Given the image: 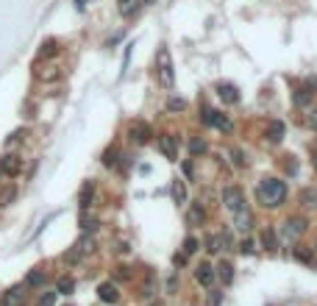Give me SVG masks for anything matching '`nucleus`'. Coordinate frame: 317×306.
Masks as SVG:
<instances>
[{
  "label": "nucleus",
  "instance_id": "9b49d317",
  "mask_svg": "<svg viewBox=\"0 0 317 306\" xmlns=\"http://www.w3.org/2000/svg\"><path fill=\"white\" fill-rule=\"evenodd\" d=\"M98 298H100L103 304H117V301H120L117 287H114L112 281H106V284H100V287H98Z\"/></svg>",
  "mask_w": 317,
  "mask_h": 306
},
{
  "label": "nucleus",
  "instance_id": "4c0bfd02",
  "mask_svg": "<svg viewBox=\"0 0 317 306\" xmlns=\"http://www.w3.org/2000/svg\"><path fill=\"white\" fill-rule=\"evenodd\" d=\"M114 156H117L114 151H106V156H103V164H106V167H112V164H114Z\"/></svg>",
  "mask_w": 317,
  "mask_h": 306
},
{
  "label": "nucleus",
  "instance_id": "37998d69",
  "mask_svg": "<svg viewBox=\"0 0 317 306\" xmlns=\"http://www.w3.org/2000/svg\"><path fill=\"white\" fill-rule=\"evenodd\" d=\"M315 164H317V159H315Z\"/></svg>",
  "mask_w": 317,
  "mask_h": 306
},
{
  "label": "nucleus",
  "instance_id": "c9c22d12",
  "mask_svg": "<svg viewBox=\"0 0 317 306\" xmlns=\"http://www.w3.org/2000/svg\"><path fill=\"white\" fill-rule=\"evenodd\" d=\"M153 289H156V281L150 279L147 281V287H142V298H153Z\"/></svg>",
  "mask_w": 317,
  "mask_h": 306
},
{
  "label": "nucleus",
  "instance_id": "7ed1b4c3",
  "mask_svg": "<svg viewBox=\"0 0 317 306\" xmlns=\"http://www.w3.org/2000/svg\"><path fill=\"white\" fill-rule=\"evenodd\" d=\"M200 114H203V123L209 128H217V131H231V120L225 117L223 111H217V109H203L200 111Z\"/></svg>",
  "mask_w": 317,
  "mask_h": 306
},
{
  "label": "nucleus",
  "instance_id": "aec40b11",
  "mask_svg": "<svg viewBox=\"0 0 317 306\" xmlns=\"http://www.w3.org/2000/svg\"><path fill=\"white\" fill-rule=\"evenodd\" d=\"M92 251H95V237H92V234H86V237L75 245V254L78 256H86V254H92Z\"/></svg>",
  "mask_w": 317,
  "mask_h": 306
},
{
  "label": "nucleus",
  "instance_id": "e433bc0d",
  "mask_svg": "<svg viewBox=\"0 0 317 306\" xmlns=\"http://www.w3.org/2000/svg\"><path fill=\"white\" fill-rule=\"evenodd\" d=\"M253 251H256L253 239H245V242H242V254H253Z\"/></svg>",
  "mask_w": 317,
  "mask_h": 306
},
{
  "label": "nucleus",
  "instance_id": "ea45409f",
  "mask_svg": "<svg viewBox=\"0 0 317 306\" xmlns=\"http://www.w3.org/2000/svg\"><path fill=\"white\" fill-rule=\"evenodd\" d=\"M309 126H312V128H315V131H317V111H315V114H312V117H309Z\"/></svg>",
  "mask_w": 317,
  "mask_h": 306
},
{
  "label": "nucleus",
  "instance_id": "f257e3e1",
  "mask_svg": "<svg viewBox=\"0 0 317 306\" xmlns=\"http://www.w3.org/2000/svg\"><path fill=\"white\" fill-rule=\"evenodd\" d=\"M256 195L265 206H281L284 198H287V184H284L281 178H265L259 184Z\"/></svg>",
  "mask_w": 317,
  "mask_h": 306
},
{
  "label": "nucleus",
  "instance_id": "6e6552de",
  "mask_svg": "<svg viewBox=\"0 0 317 306\" xmlns=\"http://www.w3.org/2000/svg\"><path fill=\"white\" fill-rule=\"evenodd\" d=\"M23 170V159L20 156H3L0 159V176H17V173Z\"/></svg>",
  "mask_w": 317,
  "mask_h": 306
},
{
  "label": "nucleus",
  "instance_id": "c756f323",
  "mask_svg": "<svg viewBox=\"0 0 317 306\" xmlns=\"http://www.w3.org/2000/svg\"><path fill=\"white\" fill-rule=\"evenodd\" d=\"M98 226H100V223H98V217H86V214L81 217V229H84L86 234H92V231L98 229Z\"/></svg>",
  "mask_w": 317,
  "mask_h": 306
},
{
  "label": "nucleus",
  "instance_id": "bb28decb",
  "mask_svg": "<svg viewBox=\"0 0 317 306\" xmlns=\"http://www.w3.org/2000/svg\"><path fill=\"white\" fill-rule=\"evenodd\" d=\"M228 156H231L234 167H245V153H242L240 148H231V151H228Z\"/></svg>",
  "mask_w": 317,
  "mask_h": 306
},
{
  "label": "nucleus",
  "instance_id": "a878e982",
  "mask_svg": "<svg viewBox=\"0 0 317 306\" xmlns=\"http://www.w3.org/2000/svg\"><path fill=\"white\" fill-rule=\"evenodd\" d=\"M73 289H75V281L73 279H59V284H56L59 295H73Z\"/></svg>",
  "mask_w": 317,
  "mask_h": 306
},
{
  "label": "nucleus",
  "instance_id": "f8f14e48",
  "mask_svg": "<svg viewBox=\"0 0 317 306\" xmlns=\"http://www.w3.org/2000/svg\"><path fill=\"white\" fill-rule=\"evenodd\" d=\"M187 223H189V226H203V223H206V209H203V204H189Z\"/></svg>",
  "mask_w": 317,
  "mask_h": 306
},
{
  "label": "nucleus",
  "instance_id": "9d476101",
  "mask_svg": "<svg viewBox=\"0 0 317 306\" xmlns=\"http://www.w3.org/2000/svg\"><path fill=\"white\" fill-rule=\"evenodd\" d=\"M23 304H25V289L23 287L9 289V292L3 295V301H0V306H23Z\"/></svg>",
  "mask_w": 317,
  "mask_h": 306
},
{
  "label": "nucleus",
  "instance_id": "412c9836",
  "mask_svg": "<svg viewBox=\"0 0 317 306\" xmlns=\"http://www.w3.org/2000/svg\"><path fill=\"white\" fill-rule=\"evenodd\" d=\"M262 245H265L267 251H275V231H273V226H265V229H262Z\"/></svg>",
  "mask_w": 317,
  "mask_h": 306
},
{
  "label": "nucleus",
  "instance_id": "ddd939ff",
  "mask_svg": "<svg viewBox=\"0 0 317 306\" xmlns=\"http://www.w3.org/2000/svg\"><path fill=\"white\" fill-rule=\"evenodd\" d=\"M217 95H220V101L223 103H237L240 101V89L234 84H217Z\"/></svg>",
  "mask_w": 317,
  "mask_h": 306
},
{
  "label": "nucleus",
  "instance_id": "58836bf2",
  "mask_svg": "<svg viewBox=\"0 0 317 306\" xmlns=\"http://www.w3.org/2000/svg\"><path fill=\"white\" fill-rule=\"evenodd\" d=\"M184 176H189V178L195 176V167H192V162H184Z\"/></svg>",
  "mask_w": 317,
  "mask_h": 306
},
{
  "label": "nucleus",
  "instance_id": "20e7f679",
  "mask_svg": "<svg viewBox=\"0 0 317 306\" xmlns=\"http://www.w3.org/2000/svg\"><path fill=\"white\" fill-rule=\"evenodd\" d=\"M306 217H290V220L281 226V237L284 239H298L303 231H306Z\"/></svg>",
  "mask_w": 317,
  "mask_h": 306
},
{
  "label": "nucleus",
  "instance_id": "4468645a",
  "mask_svg": "<svg viewBox=\"0 0 317 306\" xmlns=\"http://www.w3.org/2000/svg\"><path fill=\"white\" fill-rule=\"evenodd\" d=\"M92 198H95V184H92V181H86L84 189H81V195H78V206L86 212V209L92 206Z\"/></svg>",
  "mask_w": 317,
  "mask_h": 306
},
{
  "label": "nucleus",
  "instance_id": "a211bd4d",
  "mask_svg": "<svg viewBox=\"0 0 317 306\" xmlns=\"http://www.w3.org/2000/svg\"><path fill=\"white\" fill-rule=\"evenodd\" d=\"M159 151H162L167 159H175V139H172V136H162V139H159Z\"/></svg>",
  "mask_w": 317,
  "mask_h": 306
},
{
  "label": "nucleus",
  "instance_id": "6ab92c4d",
  "mask_svg": "<svg viewBox=\"0 0 317 306\" xmlns=\"http://www.w3.org/2000/svg\"><path fill=\"white\" fill-rule=\"evenodd\" d=\"M172 201H175V204H187V187H184L181 178L172 181Z\"/></svg>",
  "mask_w": 317,
  "mask_h": 306
},
{
  "label": "nucleus",
  "instance_id": "393cba45",
  "mask_svg": "<svg viewBox=\"0 0 317 306\" xmlns=\"http://www.w3.org/2000/svg\"><path fill=\"white\" fill-rule=\"evenodd\" d=\"M25 281H28V287H42L45 281H48V276H45L42 270H31Z\"/></svg>",
  "mask_w": 317,
  "mask_h": 306
},
{
  "label": "nucleus",
  "instance_id": "1a4fd4ad",
  "mask_svg": "<svg viewBox=\"0 0 317 306\" xmlns=\"http://www.w3.org/2000/svg\"><path fill=\"white\" fill-rule=\"evenodd\" d=\"M234 229L242 231V234H248L250 229H253V214L248 212V209H242V212L234 214Z\"/></svg>",
  "mask_w": 317,
  "mask_h": 306
},
{
  "label": "nucleus",
  "instance_id": "dca6fc26",
  "mask_svg": "<svg viewBox=\"0 0 317 306\" xmlns=\"http://www.w3.org/2000/svg\"><path fill=\"white\" fill-rule=\"evenodd\" d=\"M267 139H270V142H281L284 139V123L281 120H273V123L267 126Z\"/></svg>",
  "mask_w": 317,
  "mask_h": 306
},
{
  "label": "nucleus",
  "instance_id": "0eeeda50",
  "mask_svg": "<svg viewBox=\"0 0 317 306\" xmlns=\"http://www.w3.org/2000/svg\"><path fill=\"white\" fill-rule=\"evenodd\" d=\"M215 279H217V273H215V267H212V264H197V270H195V281L200 284V287L212 289Z\"/></svg>",
  "mask_w": 317,
  "mask_h": 306
},
{
  "label": "nucleus",
  "instance_id": "5701e85b",
  "mask_svg": "<svg viewBox=\"0 0 317 306\" xmlns=\"http://www.w3.org/2000/svg\"><path fill=\"white\" fill-rule=\"evenodd\" d=\"M56 53H59V42H56V39L42 42V51H39V56H42V59H50V56H56Z\"/></svg>",
  "mask_w": 317,
  "mask_h": 306
},
{
  "label": "nucleus",
  "instance_id": "f03ea898",
  "mask_svg": "<svg viewBox=\"0 0 317 306\" xmlns=\"http://www.w3.org/2000/svg\"><path fill=\"white\" fill-rule=\"evenodd\" d=\"M223 204H225V209L228 212H242L245 209V192H242L240 187H225L223 189Z\"/></svg>",
  "mask_w": 317,
  "mask_h": 306
},
{
  "label": "nucleus",
  "instance_id": "c85d7f7f",
  "mask_svg": "<svg viewBox=\"0 0 317 306\" xmlns=\"http://www.w3.org/2000/svg\"><path fill=\"white\" fill-rule=\"evenodd\" d=\"M292 256H295L298 262H303V264L312 262V251H309V248H295V251H292Z\"/></svg>",
  "mask_w": 317,
  "mask_h": 306
},
{
  "label": "nucleus",
  "instance_id": "7c9ffc66",
  "mask_svg": "<svg viewBox=\"0 0 317 306\" xmlns=\"http://www.w3.org/2000/svg\"><path fill=\"white\" fill-rule=\"evenodd\" d=\"M14 195H17V189H14V187H6L3 192H0V206H9L11 201H14Z\"/></svg>",
  "mask_w": 317,
  "mask_h": 306
},
{
  "label": "nucleus",
  "instance_id": "473e14b6",
  "mask_svg": "<svg viewBox=\"0 0 317 306\" xmlns=\"http://www.w3.org/2000/svg\"><path fill=\"white\" fill-rule=\"evenodd\" d=\"M195 251H197V239L195 237H187V239H184V254L192 256Z\"/></svg>",
  "mask_w": 317,
  "mask_h": 306
},
{
  "label": "nucleus",
  "instance_id": "39448f33",
  "mask_svg": "<svg viewBox=\"0 0 317 306\" xmlns=\"http://www.w3.org/2000/svg\"><path fill=\"white\" fill-rule=\"evenodd\" d=\"M131 136V142H137V145H147L150 139H153V128L147 126V123H134L128 131Z\"/></svg>",
  "mask_w": 317,
  "mask_h": 306
},
{
  "label": "nucleus",
  "instance_id": "a19ab883",
  "mask_svg": "<svg viewBox=\"0 0 317 306\" xmlns=\"http://www.w3.org/2000/svg\"><path fill=\"white\" fill-rule=\"evenodd\" d=\"M84 6H86V0H75V9L78 11H84Z\"/></svg>",
  "mask_w": 317,
  "mask_h": 306
},
{
  "label": "nucleus",
  "instance_id": "79ce46f5",
  "mask_svg": "<svg viewBox=\"0 0 317 306\" xmlns=\"http://www.w3.org/2000/svg\"><path fill=\"white\" fill-rule=\"evenodd\" d=\"M145 3H153V0H145Z\"/></svg>",
  "mask_w": 317,
  "mask_h": 306
},
{
  "label": "nucleus",
  "instance_id": "f3484780",
  "mask_svg": "<svg viewBox=\"0 0 317 306\" xmlns=\"http://www.w3.org/2000/svg\"><path fill=\"white\" fill-rule=\"evenodd\" d=\"M292 101H295V106H309V103H312V89H309V86H300V89H295Z\"/></svg>",
  "mask_w": 317,
  "mask_h": 306
},
{
  "label": "nucleus",
  "instance_id": "72a5a7b5",
  "mask_svg": "<svg viewBox=\"0 0 317 306\" xmlns=\"http://www.w3.org/2000/svg\"><path fill=\"white\" fill-rule=\"evenodd\" d=\"M56 295H59V292H45L36 306H56Z\"/></svg>",
  "mask_w": 317,
  "mask_h": 306
},
{
  "label": "nucleus",
  "instance_id": "b1692460",
  "mask_svg": "<svg viewBox=\"0 0 317 306\" xmlns=\"http://www.w3.org/2000/svg\"><path fill=\"white\" fill-rule=\"evenodd\" d=\"M117 9H120L122 17H131V14L139 9V0H120V6H117Z\"/></svg>",
  "mask_w": 317,
  "mask_h": 306
},
{
  "label": "nucleus",
  "instance_id": "2f4dec72",
  "mask_svg": "<svg viewBox=\"0 0 317 306\" xmlns=\"http://www.w3.org/2000/svg\"><path fill=\"white\" fill-rule=\"evenodd\" d=\"M187 109V101H181V98H170L167 101V111H184Z\"/></svg>",
  "mask_w": 317,
  "mask_h": 306
},
{
  "label": "nucleus",
  "instance_id": "cd10ccee",
  "mask_svg": "<svg viewBox=\"0 0 317 306\" xmlns=\"http://www.w3.org/2000/svg\"><path fill=\"white\" fill-rule=\"evenodd\" d=\"M189 153H195V156L206 153V142L203 139H197V136H192V139H189Z\"/></svg>",
  "mask_w": 317,
  "mask_h": 306
},
{
  "label": "nucleus",
  "instance_id": "2eb2a0df",
  "mask_svg": "<svg viewBox=\"0 0 317 306\" xmlns=\"http://www.w3.org/2000/svg\"><path fill=\"white\" fill-rule=\"evenodd\" d=\"M300 204L306 209H317V187H303L300 189Z\"/></svg>",
  "mask_w": 317,
  "mask_h": 306
},
{
  "label": "nucleus",
  "instance_id": "423d86ee",
  "mask_svg": "<svg viewBox=\"0 0 317 306\" xmlns=\"http://www.w3.org/2000/svg\"><path fill=\"white\" fill-rule=\"evenodd\" d=\"M159 81L164 86H172V64H170L167 51H159Z\"/></svg>",
  "mask_w": 317,
  "mask_h": 306
},
{
  "label": "nucleus",
  "instance_id": "f704fd0d",
  "mask_svg": "<svg viewBox=\"0 0 317 306\" xmlns=\"http://www.w3.org/2000/svg\"><path fill=\"white\" fill-rule=\"evenodd\" d=\"M114 279L128 281V279H131V267H117V270H114Z\"/></svg>",
  "mask_w": 317,
  "mask_h": 306
},
{
  "label": "nucleus",
  "instance_id": "4be33fe9",
  "mask_svg": "<svg viewBox=\"0 0 317 306\" xmlns=\"http://www.w3.org/2000/svg\"><path fill=\"white\" fill-rule=\"evenodd\" d=\"M215 273L220 276V281H223V284H231V281H234V267H231L228 262H223V264H220V267H217Z\"/></svg>",
  "mask_w": 317,
  "mask_h": 306
}]
</instances>
